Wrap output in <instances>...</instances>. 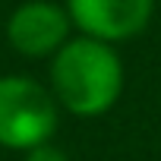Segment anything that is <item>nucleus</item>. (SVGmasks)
<instances>
[{
    "instance_id": "obj_2",
    "label": "nucleus",
    "mask_w": 161,
    "mask_h": 161,
    "mask_svg": "<svg viewBox=\"0 0 161 161\" xmlns=\"http://www.w3.org/2000/svg\"><path fill=\"white\" fill-rule=\"evenodd\" d=\"M60 104L32 76H0V148L29 152L54 139Z\"/></svg>"
},
{
    "instance_id": "obj_4",
    "label": "nucleus",
    "mask_w": 161,
    "mask_h": 161,
    "mask_svg": "<svg viewBox=\"0 0 161 161\" xmlns=\"http://www.w3.org/2000/svg\"><path fill=\"white\" fill-rule=\"evenodd\" d=\"M63 7L79 35L120 44L148 29L155 0H66Z\"/></svg>"
},
{
    "instance_id": "obj_1",
    "label": "nucleus",
    "mask_w": 161,
    "mask_h": 161,
    "mask_svg": "<svg viewBox=\"0 0 161 161\" xmlns=\"http://www.w3.org/2000/svg\"><path fill=\"white\" fill-rule=\"evenodd\" d=\"M123 60L117 44L73 35L47 66V89L57 98L60 111L73 117H101L123 95Z\"/></svg>"
},
{
    "instance_id": "obj_5",
    "label": "nucleus",
    "mask_w": 161,
    "mask_h": 161,
    "mask_svg": "<svg viewBox=\"0 0 161 161\" xmlns=\"http://www.w3.org/2000/svg\"><path fill=\"white\" fill-rule=\"evenodd\" d=\"M22 155H25L22 161H69V155H66L63 148L51 145V142H44V145H35V148H29V152H22Z\"/></svg>"
},
{
    "instance_id": "obj_3",
    "label": "nucleus",
    "mask_w": 161,
    "mask_h": 161,
    "mask_svg": "<svg viewBox=\"0 0 161 161\" xmlns=\"http://www.w3.org/2000/svg\"><path fill=\"white\" fill-rule=\"evenodd\" d=\"M73 38V22L66 7L54 0H25L7 19V41L16 54L38 60L54 57Z\"/></svg>"
}]
</instances>
